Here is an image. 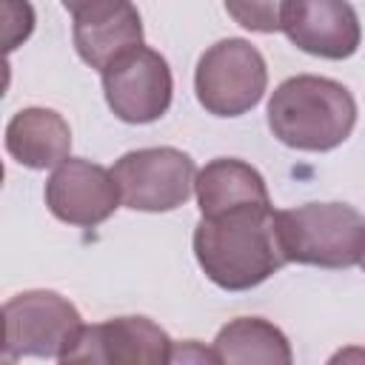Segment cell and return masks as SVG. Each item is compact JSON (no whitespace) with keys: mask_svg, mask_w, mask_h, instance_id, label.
I'll return each instance as SVG.
<instances>
[{"mask_svg":"<svg viewBox=\"0 0 365 365\" xmlns=\"http://www.w3.org/2000/svg\"><path fill=\"white\" fill-rule=\"evenodd\" d=\"M274 214L268 205L200 217L191 242L202 274L222 291H248L274 277L288 262Z\"/></svg>","mask_w":365,"mask_h":365,"instance_id":"1","label":"cell"},{"mask_svg":"<svg viewBox=\"0 0 365 365\" xmlns=\"http://www.w3.org/2000/svg\"><path fill=\"white\" fill-rule=\"evenodd\" d=\"M354 125L356 100L331 77L297 74L271 91L268 128L288 148L331 151L351 137Z\"/></svg>","mask_w":365,"mask_h":365,"instance_id":"2","label":"cell"},{"mask_svg":"<svg viewBox=\"0 0 365 365\" xmlns=\"http://www.w3.org/2000/svg\"><path fill=\"white\" fill-rule=\"evenodd\" d=\"M279 248L288 262L351 268L365 245V217L345 202H305L274 214Z\"/></svg>","mask_w":365,"mask_h":365,"instance_id":"3","label":"cell"},{"mask_svg":"<svg viewBox=\"0 0 365 365\" xmlns=\"http://www.w3.org/2000/svg\"><path fill=\"white\" fill-rule=\"evenodd\" d=\"M268 86V66L257 46L242 37H225L208 46L194 68L197 103L214 117H240L251 111Z\"/></svg>","mask_w":365,"mask_h":365,"instance_id":"4","label":"cell"},{"mask_svg":"<svg viewBox=\"0 0 365 365\" xmlns=\"http://www.w3.org/2000/svg\"><path fill=\"white\" fill-rule=\"evenodd\" d=\"M3 328V362L20 356H48L60 362L77 342L83 317L63 294L34 288L6 299Z\"/></svg>","mask_w":365,"mask_h":365,"instance_id":"5","label":"cell"},{"mask_svg":"<svg viewBox=\"0 0 365 365\" xmlns=\"http://www.w3.org/2000/svg\"><path fill=\"white\" fill-rule=\"evenodd\" d=\"M123 205L131 211H174L188 202L197 180V165L191 154L174 145L137 148L123 154L111 168Z\"/></svg>","mask_w":365,"mask_h":365,"instance_id":"6","label":"cell"},{"mask_svg":"<svg viewBox=\"0 0 365 365\" xmlns=\"http://www.w3.org/2000/svg\"><path fill=\"white\" fill-rule=\"evenodd\" d=\"M103 94L117 120L131 125L157 123L174 94V80L165 57L148 46H134L108 63L103 71Z\"/></svg>","mask_w":365,"mask_h":365,"instance_id":"7","label":"cell"},{"mask_svg":"<svg viewBox=\"0 0 365 365\" xmlns=\"http://www.w3.org/2000/svg\"><path fill=\"white\" fill-rule=\"evenodd\" d=\"M43 197L48 211L60 222L80 228H94L106 222L123 205L114 174L83 157H66L46 180Z\"/></svg>","mask_w":365,"mask_h":365,"instance_id":"8","label":"cell"},{"mask_svg":"<svg viewBox=\"0 0 365 365\" xmlns=\"http://www.w3.org/2000/svg\"><path fill=\"white\" fill-rule=\"evenodd\" d=\"M279 31L322 60H345L362 43L359 14L348 0H282Z\"/></svg>","mask_w":365,"mask_h":365,"instance_id":"9","label":"cell"},{"mask_svg":"<svg viewBox=\"0 0 365 365\" xmlns=\"http://www.w3.org/2000/svg\"><path fill=\"white\" fill-rule=\"evenodd\" d=\"M171 336L148 317H114L97 325H83L77 342L60 362H128L163 365L171 362Z\"/></svg>","mask_w":365,"mask_h":365,"instance_id":"10","label":"cell"},{"mask_svg":"<svg viewBox=\"0 0 365 365\" xmlns=\"http://www.w3.org/2000/svg\"><path fill=\"white\" fill-rule=\"evenodd\" d=\"M74 48L97 71L134 46H143V20L131 0H88L71 11Z\"/></svg>","mask_w":365,"mask_h":365,"instance_id":"11","label":"cell"},{"mask_svg":"<svg viewBox=\"0 0 365 365\" xmlns=\"http://www.w3.org/2000/svg\"><path fill=\"white\" fill-rule=\"evenodd\" d=\"M194 197L200 205V217L225 214L234 208H268V185L262 174L237 157H217L197 171Z\"/></svg>","mask_w":365,"mask_h":365,"instance_id":"12","label":"cell"},{"mask_svg":"<svg viewBox=\"0 0 365 365\" xmlns=\"http://www.w3.org/2000/svg\"><path fill=\"white\" fill-rule=\"evenodd\" d=\"M6 151L26 168H57L71 151V128L54 108H20L6 125Z\"/></svg>","mask_w":365,"mask_h":365,"instance_id":"13","label":"cell"},{"mask_svg":"<svg viewBox=\"0 0 365 365\" xmlns=\"http://www.w3.org/2000/svg\"><path fill=\"white\" fill-rule=\"evenodd\" d=\"M214 356L222 365L237 362H268L288 365L294 359L288 336L262 317H237L220 328L214 339Z\"/></svg>","mask_w":365,"mask_h":365,"instance_id":"14","label":"cell"},{"mask_svg":"<svg viewBox=\"0 0 365 365\" xmlns=\"http://www.w3.org/2000/svg\"><path fill=\"white\" fill-rule=\"evenodd\" d=\"M279 9L282 0H225V11L248 31L274 34L279 31Z\"/></svg>","mask_w":365,"mask_h":365,"instance_id":"15","label":"cell"},{"mask_svg":"<svg viewBox=\"0 0 365 365\" xmlns=\"http://www.w3.org/2000/svg\"><path fill=\"white\" fill-rule=\"evenodd\" d=\"M34 31V9L29 0H3V48L11 51Z\"/></svg>","mask_w":365,"mask_h":365,"instance_id":"16","label":"cell"},{"mask_svg":"<svg viewBox=\"0 0 365 365\" xmlns=\"http://www.w3.org/2000/svg\"><path fill=\"white\" fill-rule=\"evenodd\" d=\"M171 362H217V356H214V348L208 351V348H202L197 339H188V342H182L180 348L174 345Z\"/></svg>","mask_w":365,"mask_h":365,"instance_id":"17","label":"cell"},{"mask_svg":"<svg viewBox=\"0 0 365 365\" xmlns=\"http://www.w3.org/2000/svg\"><path fill=\"white\" fill-rule=\"evenodd\" d=\"M60 3H63L68 11H77V9H80L83 3H88V0H60Z\"/></svg>","mask_w":365,"mask_h":365,"instance_id":"18","label":"cell"},{"mask_svg":"<svg viewBox=\"0 0 365 365\" xmlns=\"http://www.w3.org/2000/svg\"><path fill=\"white\" fill-rule=\"evenodd\" d=\"M362 271H365V245H362V254H359V262H356Z\"/></svg>","mask_w":365,"mask_h":365,"instance_id":"19","label":"cell"}]
</instances>
